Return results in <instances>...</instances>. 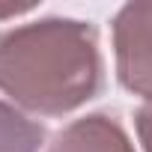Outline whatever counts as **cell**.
<instances>
[{
    "label": "cell",
    "mask_w": 152,
    "mask_h": 152,
    "mask_svg": "<svg viewBox=\"0 0 152 152\" xmlns=\"http://www.w3.org/2000/svg\"><path fill=\"white\" fill-rule=\"evenodd\" d=\"M45 152H134V143L113 113H87L63 125Z\"/></svg>",
    "instance_id": "cell-3"
},
{
    "label": "cell",
    "mask_w": 152,
    "mask_h": 152,
    "mask_svg": "<svg viewBox=\"0 0 152 152\" xmlns=\"http://www.w3.org/2000/svg\"><path fill=\"white\" fill-rule=\"evenodd\" d=\"M104 87L99 30L78 18H39L0 30V93L18 110L63 116Z\"/></svg>",
    "instance_id": "cell-1"
},
{
    "label": "cell",
    "mask_w": 152,
    "mask_h": 152,
    "mask_svg": "<svg viewBox=\"0 0 152 152\" xmlns=\"http://www.w3.org/2000/svg\"><path fill=\"white\" fill-rule=\"evenodd\" d=\"M48 140L42 122L27 119L15 104L0 102V152H39Z\"/></svg>",
    "instance_id": "cell-4"
},
{
    "label": "cell",
    "mask_w": 152,
    "mask_h": 152,
    "mask_svg": "<svg viewBox=\"0 0 152 152\" xmlns=\"http://www.w3.org/2000/svg\"><path fill=\"white\" fill-rule=\"evenodd\" d=\"M119 84L152 104V0L125 3L110 24Z\"/></svg>",
    "instance_id": "cell-2"
},
{
    "label": "cell",
    "mask_w": 152,
    "mask_h": 152,
    "mask_svg": "<svg viewBox=\"0 0 152 152\" xmlns=\"http://www.w3.org/2000/svg\"><path fill=\"white\" fill-rule=\"evenodd\" d=\"M134 128H137V137H140V143H143V152H152V104L137 107V113H134Z\"/></svg>",
    "instance_id": "cell-5"
},
{
    "label": "cell",
    "mask_w": 152,
    "mask_h": 152,
    "mask_svg": "<svg viewBox=\"0 0 152 152\" xmlns=\"http://www.w3.org/2000/svg\"><path fill=\"white\" fill-rule=\"evenodd\" d=\"M33 9V3H27V6H6V9H0V18H9V15H21V12H30Z\"/></svg>",
    "instance_id": "cell-6"
}]
</instances>
